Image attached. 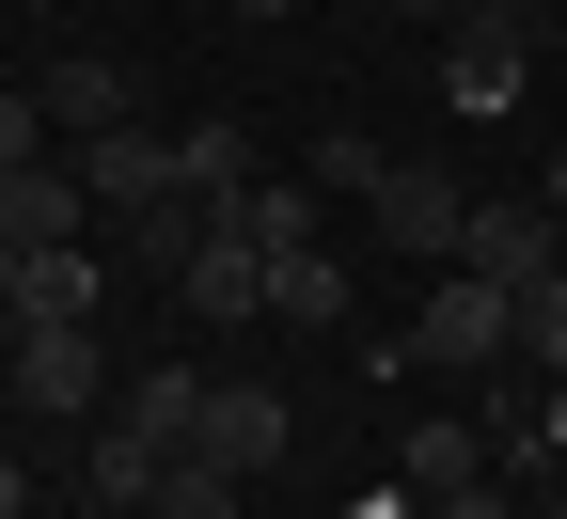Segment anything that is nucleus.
<instances>
[{
  "mask_svg": "<svg viewBox=\"0 0 567 519\" xmlns=\"http://www.w3.org/2000/svg\"><path fill=\"white\" fill-rule=\"evenodd\" d=\"M410 362H457V378H505V362H520V300H505V283H473V268H442V300L410 315Z\"/></svg>",
  "mask_w": 567,
  "mask_h": 519,
  "instance_id": "nucleus-1",
  "label": "nucleus"
},
{
  "mask_svg": "<svg viewBox=\"0 0 567 519\" xmlns=\"http://www.w3.org/2000/svg\"><path fill=\"white\" fill-rule=\"evenodd\" d=\"M80 189H95L111 220H158V205H205V189H189V158H174L158 126H95V142H80Z\"/></svg>",
  "mask_w": 567,
  "mask_h": 519,
  "instance_id": "nucleus-2",
  "label": "nucleus"
},
{
  "mask_svg": "<svg viewBox=\"0 0 567 519\" xmlns=\"http://www.w3.org/2000/svg\"><path fill=\"white\" fill-rule=\"evenodd\" d=\"M457 268L520 300V283H551V268H567V220H551V205H473V220H457Z\"/></svg>",
  "mask_w": 567,
  "mask_h": 519,
  "instance_id": "nucleus-3",
  "label": "nucleus"
},
{
  "mask_svg": "<svg viewBox=\"0 0 567 519\" xmlns=\"http://www.w3.org/2000/svg\"><path fill=\"white\" fill-rule=\"evenodd\" d=\"M520 63H536V32H505V17H457V48H442V111H457V126L520 111Z\"/></svg>",
  "mask_w": 567,
  "mask_h": 519,
  "instance_id": "nucleus-4",
  "label": "nucleus"
},
{
  "mask_svg": "<svg viewBox=\"0 0 567 519\" xmlns=\"http://www.w3.org/2000/svg\"><path fill=\"white\" fill-rule=\"evenodd\" d=\"M174 300H189L205 331H237V315H268V252L237 237V220H221V205H205V252L174 268Z\"/></svg>",
  "mask_w": 567,
  "mask_h": 519,
  "instance_id": "nucleus-5",
  "label": "nucleus"
},
{
  "mask_svg": "<svg viewBox=\"0 0 567 519\" xmlns=\"http://www.w3.org/2000/svg\"><path fill=\"white\" fill-rule=\"evenodd\" d=\"M0 362H17V378H0L17 409H48V425H95V331H17Z\"/></svg>",
  "mask_w": 567,
  "mask_h": 519,
  "instance_id": "nucleus-6",
  "label": "nucleus"
},
{
  "mask_svg": "<svg viewBox=\"0 0 567 519\" xmlns=\"http://www.w3.org/2000/svg\"><path fill=\"white\" fill-rule=\"evenodd\" d=\"M284 440H300V409L268 378H205V457L221 473H284Z\"/></svg>",
  "mask_w": 567,
  "mask_h": 519,
  "instance_id": "nucleus-7",
  "label": "nucleus"
},
{
  "mask_svg": "<svg viewBox=\"0 0 567 519\" xmlns=\"http://www.w3.org/2000/svg\"><path fill=\"white\" fill-rule=\"evenodd\" d=\"M80 220H95L80 158H32V174H0V252H63Z\"/></svg>",
  "mask_w": 567,
  "mask_h": 519,
  "instance_id": "nucleus-8",
  "label": "nucleus"
},
{
  "mask_svg": "<svg viewBox=\"0 0 567 519\" xmlns=\"http://www.w3.org/2000/svg\"><path fill=\"white\" fill-rule=\"evenodd\" d=\"M457 220H473V189H457V174H425V158H394V174H379V237H394V252H442V268H457Z\"/></svg>",
  "mask_w": 567,
  "mask_h": 519,
  "instance_id": "nucleus-9",
  "label": "nucleus"
},
{
  "mask_svg": "<svg viewBox=\"0 0 567 519\" xmlns=\"http://www.w3.org/2000/svg\"><path fill=\"white\" fill-rule=\"evenodd\" d=\"M95 300H111V268L63 237V252H17V331H95Z\"/></svg>",
  "mask_w": 567,
  "mask_h": 519,
  "instance_id": "nucleus-10",
  "label": "nucleus"
},
{
  "mask_svg": "<svg viewBox=\"0 0 567 519\" xmlns=\"http://www.w3.org/2000/svg\"><path fill=\"white\" fill-rule=\"evenodd\" d=\"M394 488H410V504H457V488H488V440H473V425H442V409H425V425L394 440Z\"/></svg>",
  "mask_w": 567,
  "mask_h": 519,
  "instance_id": "nucleus-11",
  "label": "nucleus"
},
{
  "mask_svg": "<svg viewBox=\"0 0 567 519\" xmlns=\"http://www.w3.org/2000/svg\"><path fill=\"white\" fill-rule=\"evenodd\" d=\"M32 95H48V126H63V142H95V126H126V63H95V48H80V63H48Z\"/></svg>",
  "mask_w": 567,
  "mask_h": 519,
  "instance_id": "nucleus-12",
  "label": "nucleus"
},
{
  "mask_svg": "<svg viewBox=\"0 0 567 519\" xmlns=\"http://www.w3.org/2000/svg\"><path fill=\"white\" fill-rule=\"evenodd\" d=\"M221 220H237L252 252H316V174H252V189H237Z\"/></svg>",
  "mask_w": 567,
  "mask_h": 519,
  "instance_id": "nucleus-13",
  "label": "nucleus"
},
{
  "mask_svg": "<svg viewBox=\"0 0 567 519\" xmlns=\"http://www.w3.org/2000/svg\"><path fill=\"white\" fill-rule=\"evenodd\" d=\"M268 315L284 331H347V252H268Z\"/></svg>",
  "mask_w": 567,
  "mask_h": 519,
  "instance_id": "nucleus-14",
  "label": "nucleus"
},
{
  "mask_svg": "<svg viewBox=\"0 0 567 519\" xmlns=\"http://www.w3.org/2000/svg\"><path fill=\"white\" fill-rule=\"evenodd\" d=\"M174 457H189V440H142V425L111 409V425H95V504H158V473H174Z\"/></svg>",
  "mask_w": 567,
  "mask_h": 519,
  "instance_id": "nucleus-15",
  "label": "nucleus"
},
{
  "mask_svg": "<svg viewBox=\"0 0 567 519\" xmlns=\"http://www.w3.org/2000/svg\"><path fill=\"white\" fill-rule=\"evenodd\" d=\"M237 488H252V473H221V457L189 440V457L158 473V504H142V519H237Z\"/></svg>",
  "mask_w": 567,
  "mask_h": 519,
  "instance_id": "nucleus-16",
  "label": "nucleus"
},
{
  "mask_svg": "<svg viewBox=\"0 0 567 519\" xmlns=\"http://www.w3.org/2000/svg\"><path fill=\"white\" fill-rule=\"evenodd\" d=\"M174 158H189V189H205V205H237V189H252V126L221 111V126H189Z\"/></svg>",
  "mask_w": 567,
  "mask_h": 519,
  "instance_id": "nucleus-17",
  "label": "nucleus"
},
{
  "mask_svg": "<svg viewBox=\"0 0 567 519\" xmlns=\"http://www.w3.org/2000/svg\"><path fill=\"white\" fill-rule=\"evenodd\" d=\"M126 425L142 440H205V378H189V362H174V378H126Z\"/></svg>",
  "mask_w": 567,
  "mask_h": 519,
  "instance_id": "nucleus-18",
  "label": "nucleus"
},
{
  "mask_svg": "<svg viewBox=\"0 0 567 519\" xmlns=\"http://www.w3.org/2000/svg\"><path fill=\"white\" fill-rule=\"evenodd\" d=\"M520 362H536V378H567V268L520 283Z\"/></svg>",
  "mask_w": 567,
  "mask_h": 519,
  "instance_id": "nucleus-19",
  "label": "nucleus"
},
{
  "mask_svg": "<svg viewBox=\"0 0 567 519\" xmlns=\"http://www.w3.org/2000/svg\"><path fill=\"white\" fill-rule=\"evenodd\" d=\"M379 174H394V158H379L363 126H331V142H316V189H347V205H379Z\"/></svg>",
  "mask_w": 567,
  "mask_h": 519,
  "instance_id": "nucleus-20",
  "label": "nucleus"
},
{
  "mask_svg": "<svg viewBox=\"0 0 567 519\" xmlns=\"http://www.w3.org/2000/svg\"><path fill=\"white\" fill-rule=\"evenodd\" d=\"M48 142H63V126H48V95H0V174H32Z\"/></svg>",
  "mask_w": 567,
  "mask_h": 519,
  "instance_id": "nucleus-21",
  "label": "nucleus"
},
{
  "mask_svg": "<svg viewBox=\"0 0 567 519\" xmlns=\"http://www.w3.org/2000/svg\"><path fill=\"white\" fill-rule=\"evenodd\" d=\"M425 519H520V504L505 488H457V504H425Z\"/></svg>",
  "mask_w": 567,
  "mask_h": 519,
  "instance_id": "nucleus-22",
  "label": "nucleus"
},
{
  "mask_svg": "<svg viewBox=\"0 0 567 519\" xmlns=\"http://www.w3.org/2000/svg\"><path fill=\"white\" fill-rule=\"evenodd\" d=\"M457 17H505V32H536V0H457Z\"/></svg>",
  "mask_w": 567,
  "mask_h": 519,
  "instance_id": "nucleus-23",
  "label": "nucleus"
},
{
  "mask_svg": "<svg viewBox=\"0 0 567 519\" xmlns=\"http://www.w3.org/2000/svg\"><path fill=\"white\" fill-rule=\"evenodd\" d=\"M17 504H32V488H17V457H0V519H17Z\"/></svg>",
  "mask_w": 567,
  "mask_h": 519,
  "instance_id": "nucleus-24",
  "label": "nucleus"
},
{
  "mask_svg": "<svg viewBox=\"0 0 567 519\" xmlns=\"http://www.w3.org/2000/svg\"><path fill=\"white\" fill-rule=\"evenodd\" d=\"M551 220H567V142H551Z\"/></svg>",
  "mask_w": 567,
  "mask_h": 519,
  "instance_id": "nucleus-25",
  "label": "nucleus"
},
{
  "mask_svg": "<svg viewBox=\"0 0 567 519\" xmlns=\"http://www.w3.org/2000/svg\"><path fill=\"white\" fill-rule=\"evenodd\" d=\"M551 457H567V378H551Z\"/></svg>",
  "mask_w": 567,
  "mask_h": 519,
  "instance_id": "nucleus-26",
  "label": "nucleus"
},
{
  "mask_svg": "<svg viewBox=\"0 0 567 519\" xmlns=\"http://www.w3.org/2000/svg\"><path fill=\"white\" fill-rule=\"evenodd\" d=\"M237 17H300V0H237Z\"/></svg>",
  "mask_w": 567,
  "mask_h": 519,
  "instance_id": "nucleus-27",
  "label": "nucleus"
},
{
  "mask_svg": "<svg viewBox=\"0 0 567 519\" xmlns=\"http://www.w3.org/2000/svg\"><path fill=\"white\" fill-rule=\"evenodd\" d=\"M536 519H567V504H536Z\"/></svg>",
  "mask_w": 567,
  "mask_h": 519,
  "instance_id": "nucleus-28",
  "label": "nucleus"
}]
</instances>
